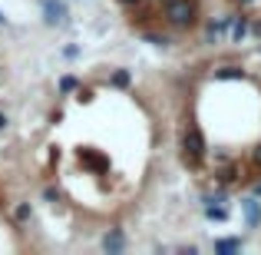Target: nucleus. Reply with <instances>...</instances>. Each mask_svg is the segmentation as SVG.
<instances>
[{"mask_svg":"<svg viewBox=\"0 0 261 255\" xmlns=\"http://www.w3.org/2000/svg\"><path fill=\"white\" fill-rule=\"evenodd\" d=\"M0 129H7V116H0Z\"/></svg>","mask_w":261,"mask_h":255,"instance_id":"nucleus-15","label":"nucleus"},{"mask_svg":"<svg viewBox=\"0 0 261 255\" xmlns=\"http://www.w3.org/2000/svg\"><path fill=\"white\" fill-rule=\"evenodd\" d=\"M215 179H218V186H222V189L235 186V182H238V166H225V169H218V172H215Z\"/></svg>","mask_w":261,"mask_h":255,"instance_id":"nucleus-5","label":"nucleus"},{"mask_svg":"<svg viewBox=\"0 0 261 255\" xmlns=\"http://www.w3.org/2000/svg\"><path fill=\"white\" fill-rule=\"evenodd\" d=\"M238 4H251V0H238Z\"/></svg>","mask_w":261,"mask_h":255,"instance_id":"nucleus-18","label":"nucleus"},{"mask_svg":"<svg viewBox=\"0 0 261 255\" xmlns=\"http://www.w3.org/2000/svg\"><path fill=\"white\" fill-rule=\"evenodd\" d=\"M13 219H17V222H27V219H30V202H20L17 209H13Z\"/></svg>","mask_w":261,"mask_h":255,"instance_id":"nucleus-11","label":"nucleus"},{"mask_svg":"<svg viewBox=\"0 0 261 255\" xmlns=\"http://www.w3.org/2000/svg\"><path fill=\"white\" fill-rule=\"evenodd\" d=\"M251 166L261 169V146H255V153H251Z\"/></svg>","mask_w":261,"mask_h":255,"instance_id":"nucleus-14","label":"nucleus"},{"mask_svg":"<svg viewBox=\"0 0 261 255\" xmlns=\"http://www.w3.org/2000/svg\"><path fill=\"white\" fill-rule=\"evenodd\" d=\"M182 149H185V163L189 166H198V163L205 159V136H202V129H185V136H182Z\"/></svg>","mask_w":261,"mask_h":255,"instance_id":"nucleus-2","label":"nucleus"},{"mask_svg":"<svg viewBox=\"0 0 261 255\" xmlns=\"http://www.w3.org/2000/svg\"><path fill=\"white\" fill-rule=\"evenodd\" d=\"M113 86H129V73H126V70L113 73Z\"/></svg>","mask_w":261,"mask_h":255,"instance_id":"nucleus-12","label":"nucleus"},{"mask_svg":"<svg viewBox=\"0 0 261 255\" xmlns=\"http://www.w3.org/2000/svg\"><path fill=\"white\" fill-rule=\"evenodd\" d=\"M126 4H142V0H126Z\"/></svg>","mask_w":261,"mask_h":255,"instance_id":"nucleus-17","label":"nucleus"},{"mask_svg":"<svg viewBox=\"0 0 261 255\" xmlns=\"http://www.w3.org/2000/svg\"><path fill=\"white\" fill-rule=\"evenodd\" d=\"M166 20L172 27H192L195 24V4L192 0H166Z\"/></svg>","mask_w":261,"mask_h":255,"instance_id":"nucleus-1","label":"nucleus"},{"mask_svg":"<svg viewBox=\"0 0 261 255\" xmlns=\"http://www.w3.org/2000/svg\"><path fill=\"white\" fill-rule=\"evenodd\" d=\"M245 33H248V17L235 13V20H231V40H242Z\"/></svg>","mask_w":261,"mask_h":255,"instance_id":"nucleus-6","label":"nucleus"},{"mask_svg":"<svg viewBox=\"0 0 261 255\" xmlns=\"http://www.w3.org/2000/svg\"><path fill=\"white\" fill-rule=\"evenodd\" d=\"M43 10H46V20L50 24H66V7L57 4V0H43Z\"/></svg>","mask_w":261,"mask_h":255,"instance_id":"nucleus-4","label":"nucleus"},{"mask_svg":"<svg viewBox=\"0 0 261 255\" xmlns=\"http://www.w3.org/2000/svg\"><path fill=\"white\" fill-rule=\"evenodd\" d=\"M218 77H222V80H242L245 73H242V66H222V70H218Z\"/></svg>","mask_w":261,"mask_h":255,"instance_id":"nucleus-10","label":"nucleus"},{"mask_svg":"<svg viewBox=\"0 0 261 255\" xmlns=\"http://www.w3.org/2000/svg\"><path fill=\"white\" fill-rule=\"evenodd\" d=\"M60 89H63V93H70V89H76V80H73V77H63V80H60Z\"/></svg>","mask_w":261,"mask_h":255,"instance_id":"nucleus-13","label":"nucleus"},{"mask_svg":"<svg viewBox=\"0 0 261 255\" xmlns=\"http://www.w3.org/2000/svg\"><path fill=\"white\" fill-rule=\"evenodd\" d=\"M205 216H208L212 222H228V209H225L222 202L218 205H205Z\"/></svg>","mask_w":261,"mask_h":255,"instance_id":"nucleus-7","label":"nucleus"},{"mask_svg":"<svg viewBox=\"0 0 261 255\" xmlns=\"http://www.w3.org/2000/svg\"><path fill=\"white\" fill-rule=\"evenodd\" d=\"M238 249H242L238 239H218V242H215V252H222V255H231V252H238Z\"/></svg>","mask_w":261,"mask_h":255,"instance_id":"nucleus-8","label":"nucleus"},{"mask_svg":"<svg viewBox=\"0 0 261 255\" xmlns=\"http://www.w3.org/2000/svg\"><path fill=\"white\" fill-rule=\"evenodd\" d=\"M102 249H106V252H119L122 249V236H119V232H109V236L102 239Z\"/></svg>","mask_w":261,"mask_h":255,"instance_id":"nucleus-9","label":"nucleus"},{"mask_svg":"<svg viewBox=\"0 0 261 255\" xmlns=\"http://www.w3.org/2000/svg\"><path fill=\"white\" fill-rule=\"evenodd\" d=\"M255 196H261V182H258V186H255Z\"/></svg>","mask_w":261,"mask_h":255,"instance_id":"nucleus-16","label":"nucleus"},{"mask_svg":"<svg viewBox=\"0 0 261 255\" xmlns=\"http://www.w3.org/2000/svg\"><path fill=\"white\" fill-rule=\"evenodd\" d=\"M4 20H7V17H4V13H0V24H4Z\"/></svg>","mask_w":261,"mask_h":255,"instance_id":"nucleus-19","label":"nucleus"},{"mask_svg":"<svg viewBox=\"0 0 261 255\" xmlns=\"http://www.w3.org/2000/svg\"><path fill=\"white\" fill-rule=\"evenodd\" d=\"M242 209H245V222H248V229H258V225H261V202H258V196L245 199Z\"/></svg>","mask_w":261,"mask_h":255,"instance_id":"nucleus-3","label":"nucleus"}]
</instances>
